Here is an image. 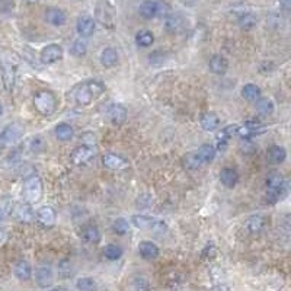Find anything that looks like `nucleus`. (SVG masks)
Instances as JSON below:
<instances>
[{
    "instance_id": "nucleus-1",
    "label": "nucleus",
    "mask_w": 291,
    "mask_h": 291,
    "mask_svg": "<svg viewBox=\"0 0 291 291\" xmlns=\"http://www.w3.org/2000/svg\"><path fill=\"white\" fill-rule=\"evenodd\" d=\"M105 89L106 86L101 80H90V82L82 83L75 93V101L79 106H87L96 98H99L105 92Z\"/></svg>"
},
{
    "instance_id": "nucleus-2",
    "label": "nucleus",
    "mask_w": 291,
    "mask_h": 291,
    "mask_svg": "<svg viewBox=\"0 0 291 291\" xmlns=\"http://www.w3.org/2000/svg\"><path fill=\"white\" fill-rule=\"evenodd\" d=\"M131 223L140 229V230H146V232H152V233H165L167 230V224L165 220L153 217V215H146V214H135L131 217Z\"/></svg>"
},
{
    "instance_id": "nucleus-3",
    "label": "nucleus",
    "mask_w": 291,
    "mask_h": 291,
    "mask_svg": "<svg viewBox=\"0 0 291 291\" xmlns=\"http://www.w3.org/2000/svg\"><path fill=\"white\" fill-rule=\"evenodd\" d=\"M58 101L57 96L50 90H41L34 96V108L38 114L44 117H50L57 111Z\"/></svg>"
},
{
    "instance_id": "nucleus-4",
    "label": "nucleus",
    "mask_w": 291,
    "mask_h": 291,
    "mask_svg": "<svg viewBox=\"0 0 291 291\" xmlns=\"http://www.w3.org/2000/svg\"><path fill=\"white\" fill-rule=\"evenodd\" d=\"M24 197L26 204H37L42 197V181L38 175H31L24 182Z\"/></svg>"
},
{
    "instance_id": "nucleus-5",
    "label": "nucleus",
    "mask_w": 291,
    "mask_h": 291,
    "mask_svg": "<svg viewBox=\"0 0 291 291\" xmlns=\"http://www.w3.org/2000/svg\"><path fill=\"white\" fill-rule=\"evenodd\" d=\"M22 135H24V127L19 123L7 124L0 132V149H6L9 146H13L16 141L21 140Z\"/></svg>"
},
{
    "instance_id": "nucleus-6",
    "label": "nucleus",
    "mask_w": 291,
    "mask_h": 291,
    "mask_svg": "<svg viewBox=\"0 0 291 291\" xmlns=\"http://www.w3.org/2000/svg\"><path fill=\"white\" fill-rule=\"evenodd\" d=\"M96 19L105 26V28H114L115 25V12L112 6L106 0H99L96 4Z\"/></svg>"
},
{
    "instance_id": "nucleus-7",
    "label": "nucleus",
    "mask_w": 291,
    "mask_h": 291,
    "mask_svg": "<svg viewBox=\"0 0 291 291\" xmlns=\"http://www.w3.org/2000/svg\"><path fill=\"white\" fill-rule=\"evenodd\" d=\"M63 47L58 44H48L40 53V61L42 64H54L63 58Z\"/></svg>"
},
{
    "instance_id": "nucleus-8",
    "label": "nucleus",
    "mask_w": 291,
    "mask_h": 291,
    "mask_svg": "<svg viewBox=\"0 0 291 291\" xmlns=\"http://www.w3.org/2000/svg\"><path fill=\"white\" fill-rule=\"evenodd\" d=\"M0 72L3 75V82L7 90H10L15 83L16 76V63L12 58H1L0 61Z\"/></svg>"
},
{
    "instance_id": "nucleus-9",
    "label": "nucleus",
    "mask_w": 291,
    "mask_h": 291,
    "mask_svg": "<svg viewBox=\"0 0 291 291\" xmlns=\"http://www.w3.org/2000/svg\"><path fill=\"white\" fill-rule=\"evenodd\" d=\"M35 281L41 289L51 287L54 283V271L51 268V265L48 264H42L37 269H35Z\"/></svg>"
},
{
    "instance_id": "nucleus-10",
    "label": "nucleus",
    "mask_w": 291,
    "mask_h": 291,
    "mask_svg": "<svg viewBox=\"0 0 291 291\" xmlns=\"http://www.w3.org/2000/svg\"><path fill=\"white\" fill-rule=\"evenodd\" d=\"M93 156H95V149H93V146H90V144H82V146L76 147V149L72 152L70 159H72V162H73L75 165H83L86 162H89Z\"/></svg>"
},
{
    "instance_id": "nucleus-11",
    "label": "nucleus",
    "mask_w": 291,
    "mask_h": 291,
    "mask_svg": "<svg viewBox=\"0 0 291 291\" xmlns=\"http://www.w3.org/2000/svg\"><path fill=\"white\" fill-rule=\"evenodd\" d=\"M95 28H96V24L93 21L92 16H87V15H82L78 18V22H76V31L78 34L82 37V38H89L93 35L95 32Z\"/></svg>"
},
{
    "instance_id": "nucleus-12",
    "label": "nucleus",
    "mask_w": 291,
    "mask_h": 291,
    "mask_svg": "<svg viewBox=\"0 0 291 291\" xmlns=\"http://www.w3.org/2000/svg\"><path fill=\"white\" fill-rule=\"evenodd\" d=\"M265 184H266V188H271V189H281V191H286L289 192V182L287 179L284 178L283 173L277 172V170H272L266 175V179H265Z\"/></svg>"
},
{
    "instance_id": "nucleus-13",
    "label": "nucleus",
    "mask_w": 291,
    "mask_h": 291,
    "mask_svg": "<svg viewBox=\"0 0 291 291\" xmlns=\"http://www.w3.org/2000/svg\"><path fill=\"white\" fill-rule=\"evenodd\" d=\"M37 220H38V223L41 224L42 227H47V229L54 227V224L57 221L55 210L53 207L44 206V207H41L37 211Z\"/></svg>"
},
{
    "instance_id": "nucleus-14",
    "label": "nucleus",
    "mask_w": 291,
    "mask_h": 291,
    "mask_svg": "<svg viewBox=\"0 0 291 291\" xmlns=\"http://www.w3.org/2000/svg\"><path fill=\"white\" fill-rule=\"evenodd\" d=\"M102 165L106 167V169H111V170H123L130 166L128 160L124 159L123 156L120 155H114V153H108L102 158Z\"/></svg>"
},
{
    "instance_id": "nucleus-15",
    "label": "nucleus",
    "mask_w": 291,
    "mask_h": 291,
    "mask_svg": "<svg viewBox=\"0 0 291 291\" xmlns=\"http://www.w3.org/2000/svg\"><path fill=\"white\" fill-rule=\"evenodd\" d=\"M108 118L114 125H123L127 120V109L123 104H111L108 106Z\"/></svg>"
},
{
    "instance_id": "nucleus-16",
    "label": "nucleus",
    "mask_w": 291,
    "mask_h": 291,
    "mask_svg": "<svg viewBox=\"0 0 291 291\" xmlns=\"http://www.w3.org/2000/svg\"><path fill=\"white\" fill-rule=\"evenodd\" d=\"M138 253L146 261H153L160 255V249L155 242L150 240H141L138 243Z\"/></svg>"
},
{
    "instance_id": "nucleus-17",
    "label": "nucleus",
    "mask_w": 291,
    "mask_h": 291,
    "mask_svg": "<svg viewBox=\"0 0 291 291\" xmlns=\"http://www.w3.org/2000/svg\"><path fill=\"white\" fill-rule=\"evenodd\" d=\"M215 153H217V150L212 144H203L194 153V156H195V159L200 165H208L215 159Z\"/></svg>"
},
{
    "instance_id": "nucleus-18",
    "label": "nucleus",
    "mask_w": 291,
    "mask_h": 291,
    "mask_svg": "<svg viewBox=\"0 0 291 291\" xmlns=\"http://www.w3.org/2000/svg\"><path fill=\"white\" fill-rule=\"evenodd\" d=\"M208 67L210 70L214 73V75H218V76H223L226 75L227 69H229V61L224 55L221 54H214L210 61H208Z\"/></svg>"
},
{
    "instance_id": "nucleus-19",
    "label": "nucleus",
    "mask_w": 291,
    "mask_h": 291,
    "mask_svg": "<svg viewBox=\"0 0 291 291\" xmlns=\"http://www.w3.org/2000/svg\"><path fill=\"white\" fill-rule=\"evenodd\" d=\"M45 19L53 26H63L67 21V16L66 12L58 7H50L45 12Z\"/></svg>"
},
{
    "instance_id": "nucleus-20",
    "label": "nucleus",
    "mask_w": 291,
    "mask_h": 291,
    "mask_svg": "<svg viewBox=\"0 0 291 291\" xmlns=\"http://www.w3.org/2000/svg\"><path fill=\"white\" fill-rule=\"evenodd\" d=\"M13 274L19 281H28L32 277V266L28 261L21 259L13 266Z\"/></svg>"
},
{
    "instance_id": "nucleus-21",
    "label": "nucleus",
    "mask_w": 291,
    "mask_h": 291,
    "mask_svg": "<svg viewBox=\"0 0 291 291\" xmlns=\"http://www.w3.org/2000/svg\"><path fill=\"white\" fill-rule=\"evenodd\" d=\"M138 13L144 19H153L159 16V0H146L141 3Z\"/></svg>"
},
{
    "instance_id": "nucleus-22",
    "label": "nucleus",
    "mask_w": 291,
    "mask_h": 291,
    "mask_svg": "<svg viewBox=\"0 0 291 291\" xmlns=\"http://www.w3.org/2000/svg\"><path fill=\"white\" fill-rule=\"evenodd\" d=\"M287 159V150L283 146H271L266 150V160L271 165H281Z\"/></svg>"
},
{
    "instance_id": "nucleus-23",
    "label": "nucleus",
    "mask_w": 291,
    "mask_h": 291,
    "mask_svg": "<svg viewBox=\"0 0 291 291\" xmlns=\"http://www.w3.org/2000/svg\"><path fill=\"white\" fill-rule=\"evenodd\" d=\"M220 181L226 188H235L239 182V173L233 167H224L220 172Z\"/></svg>"
},
{
    "instance_id": "nucleus-24",
    "label": "nucleus",
    "mask_w": 291,
    "mask_h": 291,
    "mask_svg": "<svg viewBox=\"0 0 291 291\" xmlns=\"http://www.w3.org/2000/svg\"><path fill=\"white\" fill-rule=\"evenodd\" d=\"M200 124L206 131H214L220 127V117L212 111H207L200 117Z\"/></svg>"
},
{
    "instance_id": "nucleus-25",
    "label": "nucleus",
    "mask_w": 291,
    "mask_h": 291,
    "mask_svg": "<svg viewBox=\"0 0 291 291\" xmlns=\"http://www.w3.org/2000/svg\"><path fill=\"white\" fill-rule=\"evenodd\" d=\"M118 60H120V55H118L117 50H114V48H111V47L102 50V53H101V64H102L104 67L111 69V67L117 66Z\"/></svg>"
},
{
    "instance_id": "nucleus-26",
    "label": "nucleus",
    "mask_w": 291,
    "mask_h": 291,
    "mask_svg": "<svg viewBox=\"0 0 291 291\" xmlns=\"http://www.w3.org/2000/svg\"><path fill=\"white\" fill-rule=\"evenodd\" d=\"M54 132H55V138L58 141H63V143L70 141L73 138V135H75L73 127L70 124H67V123H60V124L55 125Z\"/></svg>"
},
{
    "instance_id": "nucleus-27",
    "label": "nucleus",
    "mask_w": 291,
    "mask_h": 291,
    "mask_svg": "<svg viewBox=\"0 0 291 291\" xmlns=\"http://www.w3.org/2000/svg\"><path fill=\"white\" fill-rule=\"evenodd\" d=\"M80 236H82V239H83L84 242H87V243H99V240H101V238H102V236H101L99 227L95 226V224H87V226H84L82 233H80Z\"/></svg>"
},
{
    "instance_id": "nucleus-28",
    "label": "nucleus",
    "mask_w": 291,
    "mask_h": 291,
    "mask_svg": "<svg viewBox=\"0 0 291 291\" xmlns=\"http://www.w3.org/2000/svg\"><path fill=\"white\" fill-rule=\"evenodd\" d=\"M184 26V19L179 13H170L165 18V28L167 32L175 34L178 31H181Z\"/></svg>"
},
{
    "instance_id": "nucleus-29",
    "label": "nucleus",
    "mask_w": 291,
    "mask_h": 291,
    "mask_svg": "<svg viewBox=\"0 0 291 291\" xmlns=\"http://www.w3.org/2000/svg\"><path fill=\"white\" fill-rule=\"evenodd\" d=\"M255 108H256V112H258V114H261V115H264V117H268V115H271V114L274 112L275 105H274L272 99H269V98H262V96H261L259 99L255 101Z\"/></svg>"
},
{
    "instance_id": "nucleus-30",
    "label": "nucleus",
    "mask_w": 291,
    "mask_h": 291,
    "mask_svg": "<svg viewBox=\"0 0 291 291\" xmlns=\"http://www.w3.org/2000/svg\"><path fill=\"white\" fill-rule=\"evenodd\" d=\"M240 93H242L243 99L250 101V102H255L256 99H259V98L262 96V90H261V87L255 83L245 84V86L242 87Z\"/></svg>"
},
{
    "instance_id": "nucleus-31",
    "label": "nucleus",
    "mask_w": 291,
    "mask_h": 291,
    "mask_svg": "<svg viewBox=\"0 0 291 291\" xmlns=\"http://www.w3.org/2000/svg\"><path fill=\"white\" fill-rule=\"evenodd\" d=\"M265 224H266V220L262 215H259V214H255V215H252V217H249L246 220V227H248L250 233H253V235L262 232Z\"/></svg>"
},
{
    "instance_id": "nucleus-32",
    "label": "nucleus",
    "mask_w": 291,
    "mask_h": 291,
    "mask_svg": "<svg viewBox=\"0 0 291 291\" xmlns=\"http://www.w3.org/2000/svg\"><path fill=\"white\" fill-rule=\"evenodd\" d=\"M155 42V35L153 32L147 31V29H143V31H138L137 35H135V44L138 47H143V48H149L152 47Z\"/></svg>"
},
{
    "instance_id": "nucleus-33",
    "label": "nucleus",
    "mask_w": 291,
    "mask_h": 291,
    "mask_svg": "<svg viewBox=\"0 0 291 291\" xmlns=\"http://www.w3.org/2000/svg\"><path fill=\"white\" fill-rule=\"evenodd\" d=\"M15 214H16V217H18L21 221H24V223H31L32 218H34V211H32L31 206L26 204V203L18 206L16 210H15Z\"/></svg>"
},
{
    "instance_id": "nucleus-34",
    "label": "nucleus",
    "mask_w": 291,
    "mask_h": 291,
    "mask_svg": "<svg viewBox=\"0 0 291 291\" xmlns=\"http://www.w3.org/2000/svg\"><path fill=\"white\" fill-rule=\"evenodd\" d=\"M238 24H239V26H240L242 29L249 31V29H253V28L256 26L258 19H256V16H255L253 13H243V15H240Z\"/></svg>"
},
{
    "instance_id": "nucleus-35",
    "label": "nucleus",
    "mask_w": 291,
    "mask_h": 291,
    "mask_svg": "<svg viewBox=\"0 0 291 291\" xmlns=\"http://www.w3.org/2000/svg\"><path fill=\"white\" fill-rule=\"evenodd\" d=\"M76 289L79 291H98V284L90 277H82L76 281Z\"/></svg>"
},
{
    "instance_id": "nucleus-36",
    "label": "nucleus",
    "mask_w": 291,
    "mask_h": 291,
    "mask_svg": "<svg viewBox=\"0 0 291 291\" xmlns=\"http://www.w3.org/2000/svg\"><path fill=\"white\" fill-rule=\"evenodd\" d=\"M104 255L108 261H118L121 256H123V249L118 246V245H114V243H109L105 246L104 249Z\"/></svg>"
},
{
    "instance_id": "nucleus-37",
    "label": "nucleus",
    "mask_w": 291,
    "mask_h": 291,
    "mask_svg": "<svg viewBox=\"0 0 291 291\" xmlns=\"http://www.w3.org/2000/svg\"><path fill=\"white\" fill-rule=\"evenodd\" d=\"M128 230H130L128 220H125L123 217H118V218L114 220V223H112V232H114L115 235L124 236V235L128 233Z\"/></svg>"
},
{
    "instance_id": "nucleus-38",
    "label": "nucleus",
    "mask_w": 291,
    "mask_h": 291,
    "mask_svg": "<svg viewBox=\"0 0 291 291\" xmlns=\"http://www.w3.org/2000/svg\"><path fill=\"white\" fill-rule=\"evenodd\" d=\"M70 53H72L75 57H78V58L84 57L86 53H87V45H86V42H84L83 40H76V41L72 44Z\"/></svg>"
},
{
    "instance_id": "nucleus-39",
    "label": "nucleus",
    "mask_w": 291,
    "mask_h": 291,
    "mask_svg": "<svg viewBox=\"0 0 291 291\" xmlns=\"http://www.w3.org/2000/svg\"><path fill=\"white\" fill-rule=\"evenodd\" d=\"M13 211V203L9 198H4L0 201V221H3L4 218H7Z\"/></svg>"
},
{
    "instance_id": "nucleus-40",
    "label": "nucleus",
    "mask_w": 291,
    "mask_h": 291,
    "mask_svg": "<svg viewBox=\"0 0 291 291\" xmlns=\"http://www.w3.org/2000/svg\"><path fill=\"white\" fill-rule=\"evenodd\" d=\"M131 286H132L134 291H149V289H150V284H149L147 278H144L141 275L134 277L132 281H131Z\"/></svg>"
},
{
    "instance_id": "nucleus-41",
    "label": "nucleus",
    "mask_w": 291,
    "mask_h": 291,
    "mask_svg": "<svg viewBox=\"0 0 291 291\" xmlns=\"http://www.w3.org/2000/svg\"><path fill=\"white\" fill-rule=\"evenodd\" d=\"M58 274L63 277V278H69L72 277L73 274V269H72V264L69 261H61L60 265H58Z\"/></svg>"
},
{
    "instance_id": "nucleus-42",
    "label": "nucleus",
    "mask_w": 291,
    "mask_h": 291,
    "mask_svg": "<svg viewBox=\"0 0 291 291\" xmlns=\"http://www.w3.org/2000/svg\"><path fill=\"white\" fill-rule=\"evenodd\" d=\"M28 146H29V150L31 152L38 153V152H41L42 149H44V141H42V138H40V137H34V138H31L28 141Z\"/></svg>"
},
{
    "instance_id": "nucleus-43",
    "label": "nucleus",
    "mask_w": 291,
    "mask_h": 291,
    "mask_svg": "<svg viewBox=\"0 0 291 291\" xmlns=\"http://www.w3.org/2000/svg\"><path fill=\"white\" fill-rule=\"evenodd\" d=\"M281 6L284 10H289L290 9V0H281Z\"/></svg>"
},
{
    "instance_id": "nucleus-44",
    "label": "nucleus",
    "mask_w": 291,
    "mask_h": 291,
    "mask_svg": "<svg viewBox=\"0 0 291 291\" xmlns=\"http://www.w3.org/2000/svg\"><path fill=\"white\" fill-rule=\"evenodd\" d=\"M50 291H70L69 289H66V287H54V289H51Z\"/></svg>"
},
{
    "instance_id": "nucleus-45",
    "label": "nucleus",
    "mask_w": 291,
    "mask_h": 291,
    "mask_svg": "<svg viewBox=\"0 0 291 291\" xmlns=\"http://www.w3.org/2000/svg\"><path fill=\"white\" fill-rule=\"evenodd\" d=\"M4 239H6V235H4V232H3V230H0V245L4 242Z\"/></svg>"
},
{
    "instance_id": "nucleus-46",
    "label": "nucleus",
    "mask_w": 291,
    "mask_h": 291,
    "mask_svg": "<svg viewBox=\"0 0 291 291\" xmlns=\"http://www.w3.org/2000/svg\"><path fill=\"white\" fill-rule=\"evenodd\" d=\"M1 114H3V108H1V105H0V117H1Z\"/></svg>"
}]
</instances>
